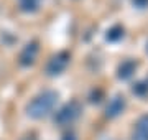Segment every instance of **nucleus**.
Here are the masks:
<instances>
[{"mask_svg":"<svg viewBox=\"0 0 148 140\" xmlns=\"http://www.w3.org/2000/svg\"><path fill=\"white\" fill-rule=\"evenodd\" d=\"M58 92L51 91V89H48V91H43L40 92L36 97H33L30 104L27 106V114L30 115L32 119H43L49 115L51 110L54 109L56 102H58Z\"/></svg>","mask_w":148,"mask_h":140,"instance_id":"obj_1","label":"nucleus"},{"mask_svg":"<svg viewBox=\"0 0 148 140\" xmlns=\"http://www.w3.org/2000/svg\"><path fill=\"white\" fill-rule=\"evenodd\" d=\"M81 112H82V106L77 101H69L68 104H64L63 107L56 112L54 122L58 125H61V127H66V125L73 124L74 120L81 115Z\"/></svg>","mask_w":148,"mask_h":140,"instance_id":"obj_2","label":"nucleus"},{"mask_svg":"<svg viewBox=\"0 0 148 140\" xmlns=\"http://www.w3.org/2000/svg\"><path fill=\"white\" fill-rule=\"evenodd\" d=\"M69 59H71V54L68 51H59L53 56V58L48 61L46 65V74L48 76H58L61 74L66 66L69 65Z\"/></svg>","mask_w":148,"mask_h":140,"instance_id":"obj_3","label":"nucleus"},{"mask_svg":"<svg viewBox=\"0 0 148 140\" xmlns=\"http://www.w3.org/2000/svg\"><path fill=\"white\" fill-rule=\"evenodd\" d=\"M38 51H40V46H38L36 41H32L28 43L23 51L20 53V65L21 66H32L35 61H36V56H38Z\"/></svg>","mask_w":148,"mask_h":140,"instance_id":"obj_4","label":"nucleus"},{"mask_svg":"<svg viewBox=\"0 0 148 140\" xmlns=\"http://www.w3.org/2000/svg\"><path fill=\"white\" fill-rule=\"evenodd\" d=\"M125 97L123 96H115V97H112L110 99V102L107 104V107H106V115L109 119H114L117 117V115H120L122 112H123V109H125Z\"/></svg>","mask_w":148,"mask_h":140,"instance_id":"obj_5","label":"nucleus"},{"mask_svg":"<svg viewBox=\"0 0 148 140\" xmlns=\"http://www.w3.org/2000/svg\"><path fill=\"white\" fill-rule=\"evenodd\" d=\"M132 140H148V114H143L137 120L132 134Z\"/></svg>","mask_w":148,"mask_h":140,"instance_id":"obj_6","label":"nucleus"},{"mask_svg":"<svg viewBox=\"0 0 148 140\" xmlns=\"http://www.w3.org/2000/svg\"><path fill=\"white\" fill-rule=\"evenodd\" d=\"M137 69V63L133 61V59H125L120 66H119V69H117V76H119V79H130L133 76Z\"/></svg>","mask_w":148,"mask_h":140,"instance_id":"obj_7","label":"nucleus"},{"mask_svg":"<svg viewBox=\"0 0 148 140\" xmlns=\"http://www.w3.org/2000/svg\"><path fill=\"white\" fill-rule=\"evenodd\" d=\"M106 38L109 41H119V40H122V38H123V27H122V25H114V27L107 32Z\"/></svg>","mask_w":148,"mask_h":140,"instance_id":"obj_8","label":"nucleus"},{"mask_svg":"<svg viewBox=\"0 0 148 140\" xmlns=\"http://www.w3.org/2000/svg\"><path fill=\"white\" fill-rule=\"evenodd\" d=\"M41 0H20V7L23 12H36Z\"/></svg>","mask_w":148,"mask_h":140,"instance_id":"obj_9","label":"nucleus"},{"mask_svg":"<svg viewBox=\"0 0 148 140\" xmlns=\"http://www.w3.org/2000/svg\"><path fill=\"white\" fill-rule=\"evenodd\" d=\"M133 92H135L137 96H145V94L148 92V81L137 82V84L133 86Z\"/></svg>","mask_w":148,"mask_h":140,"instance_id":"obj_10","label":"nucleus"},{"mask_svg":"<svg viewBox=\"0 0 148 140\" xmlns=\"http://www.w3.org/2000/svg\"><path fill=\"white\" fill-rule=\"evenodd\" d=\"M133 7H137V8H147L148 7V0H132Z\"/></svg>","mask_w":148,"mask_h":140,"instance_id":"obj_11","label":"nucleus"},{"mask_svg":"<svg viewBox=\"0 0 148 140\" xmlns=\"http://www.w3.org/2000/svg\"><path fill=\"white\" fill-rule=\"evenodd\" d=\"M63 140H77V137H76L74 132H66V134L63 135Z\"/></svg>","mask_w":148,"mask_h":140,"instance_id":"obj_12","label":"nucleus"},{"mask_svg":"<svg viewBox=\"0 0 148 140\" xmlns=\"http://www.w3.org/2000/svg\"><path fill=\"white\" fill-rule=\"evenodd\" d=\"M147 53H148V43H147Z\"/></svg>","mask_w":148,"mask_h":140,"instance_id":"obj_13","label":"nucleus"}]
</instances>
